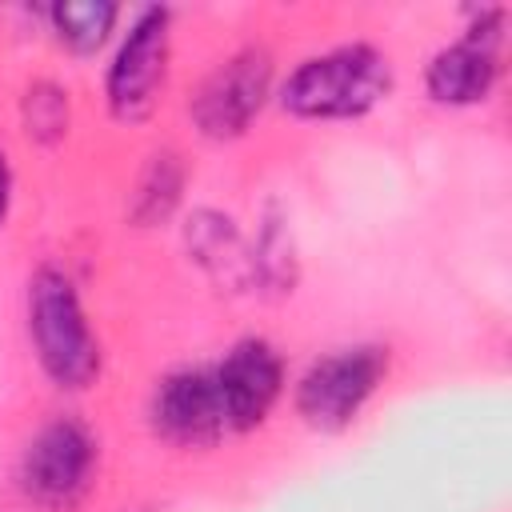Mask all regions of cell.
<instances>
[{
  "label": "cell",
  "mask_w": 512,
  "mask_h": 512,
  "mask_svg": "<svg viewBox=\"0 0 512 512\" xmlns=\"http://www.w3.org/2000/svg\"><path fill=\"white\" fill-rule=\"evenodd\" d=\"M152 428L172 444H212L228 432L216 372L180 368L152 392Z\"/></svg>",
  "instance_id": "cell-7"
},
{
  "label": "cell",
  "mask_w": 512,
  "mask_h": 512,
  "mask_svg": "<svg viewBox=\"0 0 512 512\" xmlns=\"http://www.w3.org/2000/svg\"><path fill=\"white\" fill-rule=\"evenodd\" d=\"M500 20L504 12H488L484 24H472L464 40L436 52L428 64V92L440 104H476L492 92L500 72Z\"/></svg>",
  "instance_id": "cell-9"
},
{
  "label": "cell",
  "mask_w": 512,
  "mask_h": 512,
  "mask_svg": "<svg viewBox=\"0 0 512 512\" xmlns=\"http://www.w3.org/2000/svg\"><path fill=\"white\" fill-rule=\"evenodd\" d=\"M384 372H388L384 348H376V344L340 348L304 372V380L296 388V408L312 428H328V432L344 428L356 420V412L376 392Z\"/></svg>",
  "instance_id": "cell-3"
},
{
  "label": "cell",
  "mask_w": 512,
  "mask_h": 512,
  "mask_svg": "<svg viewBox=\"0 0 512 512\" xmlns=\"http://www.w3.org/2000/svg\"><path fill=\"white\" fill-rule=\"evenodd\" d=\"M268 84H272V60H268V52L264 48L236 52L196 92V100H192L196 128L204 136H212V140L240 136L252 124V116L260 112V104L268 96Z\"/></svg>",
  "instance_id": "cell-4"
},
{
  "label": "cell",
  "mask_w": 512,
  "mask_h": 512,
  "mask_svg": "<svg viewBox=\"0 0 512 512\" xmlns=\"http://www.w3.org/2000/svg\"><path fill=\"white\" fill-rule=\"evenodd\" d=\"M168 60V8H148L136 16L108 68V108L116 120H144L156 104Z\"/></svg>",
  "instance_id": "cell-5"
},
{
  "label": "cell",
  "mask_w": 512,
  "mask_h": 512,
  "mask_svg": "<svg viewBox=\"0 0 512 512\" xmlns=\"http://www.w3.org/2000/svg\"><path fill=\"white\" fill-rule=\"evenodd\" d=\"M28 332L44 372L60 388H84L100 372V348L84 320L72 280L56 268H40L28 284Z\"/></svg>",
  "instance_id": "cell-2"
},
{
  "label": "cell",
  "mask_w": 512,
  "mask_h": 512,
  "mask_svg": "<svg viewBox=\"0 0 512 512\" xmlns=\"http://www.w3.org/2000/svg\"><path fill=\"white\" fill-rule=\"evenodd\" d=\"M392 88L388 60L368 44H344L304 60L280 88V104L304 120L364 116Z\"/></svg>",
  "instance_id": "cell-1"
},
{
  "label": "cell",
  "mask_w": 512,
  "mask_h": 512,
  "mask_svg": "<svg viewBox=\"0 0 512 512\" xmlns=\"http://www.w3.org/2000/svg\"><path fill=\"white\" fill-rule=\"evenodd\" d=\"M8 200H12V172H8V160L0 156V220L8 216Z\"/></svg>",
  "instance_id": "cell-13"
},
{
  "label": "cell",
  "mask_w": 512,
  "mask_h": 512,
  "mask_svg": "<svg viewBox=\"0 0 512 512\" xmlns=\"http://www.w3.org/2000/svg\"><path fill=\"white\" fill-rule=\"evenodd\" d=\"M96 444L76 420H56L40 428L20 460V484L40 504H68L84 492L92 476Z\"/></svg>",
  "instance_id": "cell-6"
},
{
  "label": "cell",
  "mask_w": 512,
  "mask_h": 512,
  "mask_svg": "<svg viewBox=\"0 0 512 512\" xmlns=\"http://www.w3.org/2000/svg\"><path fill=\"white\" fill-rule=\"evenodd\" d=\"M24 112H28V132H36L40 140L60 136L64 124H68V104H64V96L52 84L32 88L28 100H24Z\"/></svg>",
  "instance_id": "cell-12"
},
{
  "label": "cell",
  "mask_w": 512,
  "mask_h": 512,
  "mask_svg": "<svg viewBox=\"0 0 512 512\" xmlns=\"http://www.w3.org/2000/svg\"><path fill=\"white\" fill-rule=\"evenodd\" d=\"M52 24L60 32V40L76 52H92L104 44V36L116 24V4L108 0H68L52 8Z\"/></svg>",
  "instance_id": "cell-10"
},
{
  "label": "cell",
  "mask_w": 512,
  "mask_h": 512,
  "mask_svg": "<svg viewBox=\"0 0 512 512\" xmlns=\"http://www.w3.org/2000/svg\"><path fill=\"white\" fill-rule=\"evenodd\" d=\"M212 372H216L224 420L236 432L256 428L272 412V404L284 388V364L268 340H240L224 356V364Z\"/></svg>",
  "instance_id": "cell-8"
},
{
  "label": "cell",
  "mask_w": 512,
  "mask_h": 512,
  "mask_svg": "<svg viewBox=\"0 0 512 512\" xmlns=\"http://www.w3.org/2000/svg\"><path fill=\"white\" fill-rule=\"evenodd\" d=\"M176 196H180L176 156H156V164H152V172H148V180H144V188L136 196V216L140 220H160V216L172 212Z\"/></svg>",
  "instance_id": "cell-11"
}]
</instances>
